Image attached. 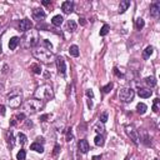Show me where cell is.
<instances>
[{
  "mask_svg": "<svg viewBox=\"0 0 160 160\" xmlns=\"http://www.w3.org/2000/svg\"><path fill=\"white\" fill-rule=\"evenodd\" d=\"M39 44V34L36 30H29L25 33L23 38V46L29 49V48H35Z\"/></svg>",
  "mask_w": 160,
  "mask_h": 160,
  "instance_id": "obj_1",
  "label": "cell"
},
{
  "mask_svg": "<svg viewBox=\"0 0 160 160\" xmlns=\"http://www.w3.org/2000/svg\"><path fill=\"white\" fill-rule=\"evenodd\" d=\"M43 108H44V101L40 100V99H36V98L29 99V100H26L24 103V110H25V113H28V114H35Z\"/></svg>",
  "mask_w": 160,
  "mask_h": 160,
  "instance_id": "obj_2",
  "label": "cell"
},
{
  "mask_svg": "<svg viewBox=\"0 0 160 160\" xmlns=\"http://www.w3.org/2000/svg\"><path fill=\"white\" fill-rule=\"evenodd\" d=\"M8 105L10 108H19L23 103V94H21V90L19 89H13L8 94Z\"/></svg>",
  "mask_w": 160,
  "mask_h": 160,
  "instance_id": "obj_3",
  "label": "cell"
},
{
  "mask_svg": "<svg viewBox=\"0 0 160 160\" xmlns=\"http://www.w3.org/2000/svg\"><path fill=\"white\" fill-rule=\"evenodd\" d=\"M33 55L35 56L38 60H40L41 63H51L54 62V53L50 50H46V49H34L33 50Z\"/></svg>",
  "mask_w": 160,
  "mask_h": 160,
  "instance_id": "obj_4",
  "label": "cell"
},
{
  "mask_svg": "<svg viewBox=\"0 0 160 160\" xmlns=\"http://www.w3.org/2000/svg\"><path fill=\"white\" fill-rule=\"evenodd\" d=\"M35 96L36 99H40L43 101H46V100H50V99L54 96V93H53V89L50 85L48 84H44V85L39 86L35 91Z\"/></svg>",
  "mask_w": 160,
  "mask_h": 160,
  "instance_id": "obj_5",
  "label": "cell"
},
{
  "mask_svg": "<svg viewBox=\"0 0 160 160\" xmlns=\"http://www.w3.org/2000/svg\"><path fill=\"white\" fill-rule=\"evenodd\" d=\"M135 96V91L131 88H124L119 91V99L123 103H130Z\"/></svg>",
  "mask_w": 160,
  "mask_h": 160,
  "instance_id": "obj_6",
  "label": "cell"
},
{
  "mask_svg": "<svg viewBox=\"0 0 160 160\" xmlns=\"http://www.w3.org/2000/svg\"><path fill=\"white\" fill-rule=\"evenodd\" d=\"M125 133H126V135L130 138V140L133 143L135 144V145H139V135H138V130L133 126V125H126L125 126Z\"/></svg>",
  "mask_w": 160,
  "mask_h": 160,
  "instance_id": "obj_7",
  "label": "cell"
},
{
  "mask_svg": "<svg viewBox=\"0 0 160 160\" xmlns=\"http://www.w3.org/2000/svg\"><path fill=\"white\" fill-rule=\"evenodd\" d=\"M56 68H58V71L60 75H65L66 74V64H65V60L62 56H59V58H56Z\"/></svg>",
  "mask_w": 160,
  "mask_h": 160,
  "instance_id": "obj_8",
  "label": "cell"
},
{
  "mask_svg": "<svg viewBox=\"0 0 160 160\" xmlns=\"http://www.w3.org/2000/svg\"><path fill=\"white\" fill-rule=\"evenodd\" d=\"M31 28H33V24L29 19H23L19 23V31H21V33L29 31V30H31Z\"/></svg>",
  "mask_w": 160,
  "mask_h": 160,
  "instance_id": "obj_9",
  "label": "cell"
},
{
  "mask_svg": "<svg viewBox=\"0 0 160 160\" xmlns=\"http://www.w3.org/2000/svg\"><path fill=\"white\" fill-rule=\"evenodd\" d=\"M138 135L140 136L139 140H142V142L145 144L146 146H149L151 145V140H150V135H149V133H148L145 129H143V130H140V133H138Z\"/></svg>",
  "mask_w": 160,
  "mask_h": 160,
  "instance_id": "obj_10",
  "label": "cell"
},
{
  "mask_svg": "<svg viewBox=\"0 0 160 160\" xmlns=\"http://www.w3.org/2000/svg\"><path fill=\"white\" fill-rule=\"evenodd\" d=\"M78 148H79V151H80L81 154H86L88 151L90 150L89 143H88V140H85V139L79 140V143H78Z\"/></svg>",
  "mask_w": 160,
  "mask_h": 160,
  "instance_id": "obj_11",
  "label": "cell"
},
{
  "mask_svg": "<svg viewBox=\"0 0 160 160\" xmlns=\"http://www.w3.org/2000/svg\"><path fill=\"white\" fill-rule=\"evenodd\" d=\"M150 15L153 18H159V15H160V3L159 1H154L150 5Z\"/></svg>",
  "mask_w": 160,
  "mask_h": 160,
  "instance_id": "obj_12",
  "label": "cell"
},
{
  "mask_svg": "<svg viewBox=\"0 0 160 160\" xmlns=\"http://www.w3.org/2000/svg\"><path fill=\"white\" fill-rule=\"evenodd\" d=\"M33 16L38 21H43L44 19H45V16H46V14H45L41 9H34L33 10Z\"/></svg>",
  "mask_w": 160,
  "mask_h": 160,
  "instance_id": "obj_13",
  "label": "cell"
},
{
  "mask_svg": "<svg viewBox=\"0 0 160 160\" xmlns=\"http://www.w3.org/2000/svg\"><path fill=\"white\" fill-rule=\"evenodd\" d=\"M62 9H63V11L65 14H70L71 11L74 10V4H73V1H64L62 4Z\"/></svg>",
  "mask_w": 160,
  "mask_h": 160,
  "instance_id": "obj_14",
  "label": "cell"
},
{
  "mask_svg": "<svg viewBox=\"0 0 160 160\" xmlns=\"http://www.w3.org/2000/svg\"><path fill=\"white\" fill-rule=\"evenodd\" d=\"M151 94H153V91H151L150 89H139L138 90V95H139L140 98H143V99L150 98Z\"/></svg>",
  "mask_w": 160,
  "mask_h": 160,
  "instance_id": "obj_15",
  "label": "cell"
},
{
  "mask_svg": "<svg viewBox=\"0 0 160 160\" xmlns=\"http://www.w3.org/2000/svg\"><path fill=\"white\" fill-rule=\"evenodd\" d=\"M19 43H20V39H19L18 36H14V38H11V39H10V41H9V49H10V50H15V49L18 48Z\"/></svg>",
  "mask_w": 160,
  "mask_h": 160,
  "instance_id": "obj_16",
  "label": "cell"
},
{
  "mask_svg": "<svg viewBox=\"0 0 160 160\" xmlns=\"http://www.w3.org/2000/svg\"><path fill=\"white\" fill-rule=\"evenodd\" d=\"M130 6V1L129 0H123V1H120V5H119V13L123 14L125 11L128 10V8Z\"/></svg>",
  "mask_w": 160,
  "mask_h": 160,
  "instance_id": "obj_17",
  "label": "cell"
},
{
  "mask_svg": "<svg viewBox=\"0 0 160 160\" xmlns=\"http://www.w3.org/2000/svg\"><path fill=\"white\" fill-rule=\"evenodd\" d=\"M30 149L34 150V151H36V153H44V146H43V144H39V143H33L31 144V146H30Z\"/></svg>",
  "mask_w": 160,
  "mask_h": 160,
  "instance_id": "obj_18",
  "label": "cell"
},
{
  "mask_svg": "<svg viewBox=\"0 0 160 160\" xmlns=\"http://www.w3.org/2000/svg\"><path fill=\"white\" fill-rule=\"evenodd\" d=\"M63 20H64V19H63L62 15H55V16L53 18V20H51V24L54 26H60L63 24Z\"/></svg>",
  "mask_w": 160,
  "mask_h": 160,
  "instance_id": "obj_19",
  "label": "cell"
},
{
  "mask_svg": "<svg viewBox=\"0 0 160 160\" xmlns=\"http://www.w3.org/2000/svg\"><path fill=\"white\" fill-rule=\"evenodd\" d=\"M94 130L98 133V135H101L103 133H104L105 128H104V125H103V123H100V121H99V123H96V124L94 125Z\"/></svg>",
  "mask_w": 160,
  "mask_h": 160,
  "instance_id": "obj_20",
  "label": "cell"
},
{
  "mask_svg": "<svg viewBox=\"0 0 160 160\" xmlns=\"http://www.w3.org/2000/svg\"><path fill=\"white\" fill-rule=\"evenodd\" d=\"M69 53H70V55H71V56H75V58H78L79 54H80L78 45H71L70 49H69Z\"/></svg>",
  "mask_w": 160,
  "mask_h": 160,
  "instance_id": "obj_21",
  "label": "cell"
},
{
  "mask_svg": "<svg viewBox=\"0 0 160 160\" xmlns=\"http://www.w3.org/2000/svg\"><path fill=\"white\" fill-rule=\"evenodd\" d=\"M153 51H154V48L153 46H146V49L144 50V53H143V58L144 59H149L150 58V55L153 54Z\"/></svg>",
  "mask_w": 160,
  "mask_h": 160,
  "instance_id": "obj_22",
  "label": "cell"
},
{
  "mask_svg": "<svg viewBox=\"0 0 160 160\" xmlns=\"http://www.w3.org/2000/svg\"><path fill=\"white\" fill-rule=\"evenodd\" d=\"M146 109H148V106L144 104V103H139V104L136 105V110H138V113L142 114V115L146 113Z\"/></svg>",
  "mask_w": 160,
  "mask_h": 160,
  "instance_id": "obj_23",
  "label": "cell"
},
{
  "mask_svg": "<svg viewBox=\"0 0 160 160\" xmlns=\"http://www.w3.org/2000/svg\"><path fill=\"white\" fill-rule=\"evenodd\" d=\"M94 143H95V145L96 146H103L104 145V138H103V135H96L95 136V139H94Z\"/></svg>",
  "mask_w": 160,
  "mask_h": 160,
  "instance_id": "obj_24",
  "label": "cell"
},
{
  "mask_svg": "<svg viewBox=\"0 0 160 160\" xmlns=\"http://www.w3.org/2000/svg\"><path fill=\"white\" fill-rule=\"evenodd\" d=\"M144 26H145V21H144L142 18H138V19H136V20H135V28L138 29V30H142Z\"/></svg>",
  "mask_w": 160,
  "mask_h": 160,
  "instance_id": "obj_25",
  "label": "cell"
},
{
  "mask_svg": "<svg viewBox=\"0 0 160 160\" xmlns=\"http://www.w3.org/2000/svg\"><path fill=\"white\" fill-rule=\"evenodd\" d=\"M145 84H146V85H149L150 88H154L155 85H157V80H155L154 77H148L145 79Z\"/></svg>",
  "mask_w": 160,
  "mask_h": 160,
  "instance_id": "obj_26",
  "label": "cell"
},
{
  "mask_svg": "<svg viewBox=\"0 0 160 160\" xmlns=\"http://www.w3.org/2000/svg\"><path fill=\"white\" fill-rule=\"evenodd\" d=\"M6 142L10 145V148L14 146V136H13V133H11V131H8L6 133Z\"/></svg>",
  "mask_w": 160,
  "mask_h": 160,
  "instance_id": "obj_27",
  "label": "cell"
},
{
  "mask_svg": "<svg viewBox=\"0 0 160 160\" xmlns=\"http://www.w3.org/2000/svg\"><path fill=\"white\" fill-rule=\"evenodd\" d=\"M30 70H33V73L38 74V75L41 73V68H40L39 64H31V65H30Z\"/></svg>",
  "mask_w": 160,
  "mask_h": 160,
  "instance_id": "obj_28",
  "label": "cell"
},
{
  "mask_svg": "<svg viewBox=\"0 0 160 160\" xmlns=\"http://www.w3.org/2000/svg\"><path fill=\"white\" fill-rule=\"evenodd\" d=\"M18 140H19V143H20L21 145H24V144H26V140H28V138H26L25 134H23V133H19Z\"/></svg>",
  "mask_w": 160,
  "mask_h": 160,
  "instance_id": "obj_29",
  "label": "cell"
},
{
  "mask_svg": "<svg viewBox=\"0 0 160 160\" xmlns=\"http://www.w3.org/2000/svg\"><path fill=\"white\" fill-rule=\"evenodd\" d=\"M109 30H110V26L108 24H104V25H103V28H101V30H100V36H105L106 34L109 33Z\"/></svg>",
  "mask_w": 160,
  "mask_h": 160,
  "instance_id": "obj_30",
  "label": "cell"
},
{
  "mask_svg": "<svg viewBox=\"0 0 160 160\" xmlns=\"http://www.w3.org/2000/svg\"><path fill=\"white\" fill-rule=\"evenodd\" d=\"M68 29H69L70 31H75V30H77V23L74 20H69L68 21Z\"/></svg>",
  "mask_w": 160,
  "mask_h": 160,
  "instance_id": "obj_31",
  "label": "cell"
},
{
  "mask_svg": "<svg viewBox=\"0 0 160 160\" xmlns=\"http://www.w3.org/2000/svg\"><path fill=\"white\" fill-rule=\"evenodd\" d=\"M111 89H113V83H108L105 86H103V93H105V94H108V93H110L111 91Z\"/></svg>",
  "mask_w": 160,
  "mask_h": 160,
  "instance_id": "obj_32",
  "label": "cell"
},
{
  "mask_svg": "<svg viewBox=\"0 0 160 160\" xmlns=\"http://www.w3.org/2000/svg\"><path fill=\"white\" fill-rule=\"evenodd\" d=\"M159 109H160V100L157 98V99H154V104H153V110H154V113H158Z\"/></svg>",
  "mask_w": 160,
  "mask_h": 160,
  "instance_id": "obj_33",
  "label": "cell"
},
{
  "mask_svg": "<svg viewBox=\"0 0 160 160\" xmlns=\"http://www.w3.org/2000/svg\"><path fill=\"white\" fill-rule=\"evenodd\" d=\"M43 45H44V46L45 48H46V50H53V44L50 43V41H49V40H46V39H44L43 40Z\"/></svg>",
  "mask_w": 160,
  "mask_h": 160,
  "instance_id": "obj_34",
  "label": "cell"
},
{
  "mask_svg": "<svg viewBox=\"0 0 160 160\" xmlns=\"http://www.w3.org/2000/svg\"><path fill=\"white\" fill-rule=\"evenodd\" d=\"M26 158V153H25V150H20L19 153L16 154V159L18 160H25Z\"/></svg>",
  "mask_w": 160,
  "mask_h": 160,
  "instance_id": "obj_35",
  "label": "cell"
},
{
  "mask_svg": "<svg viewBox=\"0 0 160 160\" xmlns=\"http://www.w3.org/2000/svg\"><path fill=\"white\" fill-rule=\"evenodd\" d=\"M73 139H74V135H73V133H71V128H70L66 130V142H71Z\"/></svg>",
  "mask_w": 160,
  "mask_h": 160,
  "instance_id": "obj_36",
  "label": "cell"
},
{
  "mask_svg": "<svg viewBox=\"0 0 160 160\" xmlns=\"http://www.w3.org/2000/svg\"><path fill=\"white\" fill-rule=\"evenodd\" d=\"M106 120H108V113L104 111V113H101L100 114V123H106Z\"/></svg>",
  "mask_w": 160,
  "mask_h": 160,
  "instance_id": "obj_37",
  "label": "cell"
},
{
  "mask_svg": "<svg viewBox=\"0 0 160 160\" xmlns=\"http://www.w3.org/2000/svg\"><path fill=\"white\" fill-rule=\"evenodd\" d=\"M14 118H15V120H16V121H23V120H25V114L20 113V114H18V115L14 116Z\"/></svg>",
  "mask_w": 160,
  "mask_h": 160,
  "instance_id": "obj_38",
  "label": "cell"
},
{
  "mask_svg": "<svg viewBox=\"0 0 160 160\" xmlns=\"http://www.w3.org/2000/svg\"><path fill=\"white\" fill-rule=\"evenodd\" d=\"M85 94H86V96H88V98H89V99H90V100H91V99H93V98H94V93H93V90H91V89H88Z\"/></svg>",
  "mask_w": 160,
  "mask_h": 160,
  "instance_id": "obj_39",
  "label": "cell"
},
{
  "mask_svg": "<svg viewBox=\"0 0 160 160\" xmlns=\"http://www.w3.org/2000/svg\"><path fill=\"white\" fill-rule=\"evenodd\" d=\"M59 151H60V146L59 145H55L54 146V151H53V155H54V157H56V155L59 154Z\"/></svg>",
  "mask_w": 160,
  "mask_h": 160,
  "instance_id": "obj_40",
  "label": "cell"
},
{
  "mask_svg": "<svg viewBox=\"0 0 160 160\" xmlns=\"http://www.w3.org/2000/svg\"><path fill=\"white\" fill-rule=\"evenodd\" d=\"M114 73H115V75H116V77H123V73H120V71H119V69H118V68H114Z\"/></svg>",
  "mask_w": 160,
  "mask_h": 160,
  "instance_id": "obj_41",
  "label": "cell"
},
{
  "mask_svg": "<svg viewBox=\"0 0 160 160\" xmlns=\"http://www.w3.org/2000/svg\"><path fill=\"white\" fill-rule=\"evenodd\" d=\"M4 114H5V106L1 105V106H0V116H3Z\"/></svg>",
  "mask_w": 160,
  "mask_h": 160,
  "instance_id": "obj_42",
  "label": "cell"
},
{
  "mask_svg": "<svg viewBox=\"0 0 160 160\" xmlns=\"http://www.w3.org/2000/svg\"><path fill=\"white\" fill-rule=\"evenodd\" d=\"M36 143H39V144L41 143V144H43L44 143V139L41 138V136H38V138H36Z\"/></svg>",
  "mask_w": 160,
  "mask_h": 160,
  "instance_id": "obj_43",
  "label": "cell"
},
{
  "mask_svg": "<svg viewBox=\"0 0 160 160\" xmlns=\"http://www.w3.org/2000/svg\"><path fill=\"white\" fill-rule=\"evenodd\" d=\"M79 23H80L81 25H85V24H86V21H85V19H84V18H80V19H79Z\"/></svg>",
  "mask_w": 160,
  "mask_h": 160,
  "instance_id": "obj_44",
  "label": "cell"
},
{
  "mask_svg": "<svg viewBox=\"0 0 160 160\" xmlns=\"http://www.w3.org/2000/svg\"><path fill=\"white\" fill-rule=\"evenodd\" d=\"M48 118H49V115H48V114H45V115H43V116L40 118V120L41 121H45V119H48Z\"/></svg>",
  "mask_w": 160,
  "mask_h": 160,
  "instance_id": "obj_45",
  "label": "cell"
},
{
  "mask_svg": "<svg viewBox=\"0 0 160 160\" xmlns=\"http://www.w3.org/2000/svg\"><path fill=\"white\" fill-rule=\"evenodd\" d=\"M88 106H89V108L91 109V108H93V101H91L90 100V99H89V100H88Z\"/></svg>",
  "mask_w": 160,
  "mask_h": 160,
  "instance_id": "obj_46",
  "label": "cell"
},
{
  "mask_svg": "<svg viewBox=\"0 0 160 160\" xmlns=\"http://www.w3.org/2000/svg\"><path fill=\"white\" fill-rule=\"evenodd\" d=\"M101 159V155H95V157H93V160H100Z\"/></svg>",
  "mask_w": 160,
  "mask_h": 160,
  "instance_id": "obj_47",
  "label": "cell"
},
{
  "mask_svg": "<svg viewBox=\"0 0 160 160\" xmlns=\"http://www.w3.org/2000/svg\"><path fill=\"white\" fill-rule=\"evenodd\" d=\"M26 126H28V128H30V126H33V123H31V121H26Z\"/></svg>",
  "mask_w": 160,
  "mask_h": 160,
  "instance_id": "obj_48",
  "label": "cell"
},
{
  "mask_svg": "<svg viewBox=\"0 0 160 160\" xmlns=\"http://www.w3.org/2000/svg\"><path fill=\"white\" fill-rule=\"evenodd\" d=\"M50 1H49V0H45V1H43V5H50Z\"/></svg>",
  "mask_w": 160,
  "mask_h": 160,
  "instance_id": "obj_49",
  "label": "cell"
},
{
  "mask_svg": "<svg viewBox=\"0 0 160 160\" xmlns=\"http://www.w3.org/2000/svg\"><path fill=\"white\" fill-rule=\"evenodd\" d=\"M154 160H158V159H154Z\"/></svg>",
  "mask_w": 160,
  "mask_h": 160,
  "instance_id": "obj_50",
  "label": "cell"
}]
</instances>
